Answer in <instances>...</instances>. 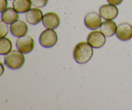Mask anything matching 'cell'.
Masks as SVG:
<instances>
[{
	"instance_id": "obj_15",
	"label": "cell",
	"mask_w": 132,
	"mask_h": 110,
	"mask_svg": "<svg viewBox=\"0 0 132 110\" xmlns=\"http://www.w3.org/2000/svg\"><path fill=\"white\" fill-rule=\"evenodd\" d=\"M12 48V41L6 38H1L0 39V54L6 55L10 53Z\"/></svg>"
},
{
	"instance_id": "obj_2",
	"label": "cell",
	"mask_w": 132,
	"mask_h": 110,
	"mask_svg": "<svg viewBox=\"0 0 132 110\" xmlns=\"http://www.w3.org/2000/svg\"><path fill=\"white\" fill-rule=\"evenodd\" d=\"M25 62L23 53L19 50H11L4 58L5 64L9 68L12 70H17L21 68Z\"/></svg>"
},
{
	"instance_id": "obj_20",
	"label": "cell",
	"mask_w": 132,
	"mask_h": 110,
	"mask_svg": "<svg viewBox=\"0 0 132 110\" xmlns=\"http://www.w3.org/2000/svg\"><path fill=\"white\" fill-rule=\"evenodd\" d=\"M0 65H1V75H2L3 73V72H4V66H3V63H0Z\"/></svg>"
},
{
	"instance_id": "obj_14",
	"label": "cell",
	"mask_w": 132,
	"mask_h": 110,
	"mask_svg": "<svg viewBox=\"0 0 132 110\" xmlns=\"http://www.w3.org/2000/svg\"><path fill=\"white\" fill-rule=\"evenodd\" d=\"M13 8L20 14H24L32 9L30 0H14L12 3Z\"/></svg>"
},
{
	"instance_id": "obj_1",
	"label": "cell",
	"mask_w": 132,
	"mask_h": 110,
	"mask_svg": "<svg viewBox=\"0 0 132 110\" xmlns=\"http://www.w3.org/2000/svg\"><path fill=\"white\" fill-rule=\"evenodd\" d=\"M88 42L82 41L76 45L73 51V57L77 63L85 64L88 62L94 55V49Z\"/></svg>"
},
{
	"instance_id": "obj_7",
	"label": "cell",
	"mask_w": 132,
	"mask_h": 110,
	"mask_svg": "<svg viewBox=\"0 0 132 110\" xmlns=\"http://www.w3.org/2000/svg\"><path fill=\"white\" fill-rule=\"evenodd\" d=\"M99 14L105 20H113L119 14V9L116 5L105 4L99 9Z\"/></svg>"
},
{
	"instance_id": "obj_17",
	"label": "cell",
	"mask_w": 132,
	"mask_h": 110,
	"mask_svg": "<svg viewBox=\"0 0 132 110\" xmlns=\"http://www.w3.org/2000/svg\"><path fill=\"white\" fill-rule=\"evenodd\" d=\"M32 5L37 8H43L47 5L48 0H30Z\"/></svg>"
},
{
	"instance_id": "obj_10",
	"label": "cell",
	"mask_w": 132,
	"mask_h": 110,
	"mask_svg": "<svg viewBox=\"0 0 132 110\" xmlns=\"http://www.w3.org/2000/svg\"><path fill=\"white\" fill-rule=\"evenodd\" d=\"M10 31L13 36L19 38L27 34L28 31V27L23 21L18 19L11 24Z\"/></svg>"
},
{
	"instance_id": "obj_4",
	"label": "cell",
	"mask_w": 132,
	"mask_h": 110,
	"mask_svg": "<svg viewBox=\"0 0 132 110\" xmlns=\"http://www.w3.org/2000/svg\"><path fill=\"white\" fill-rule=\"evenodd\" d=\"M16 48L23 54H28L34 48V41L29 36H23L18 38L16 41Z\"/></svg>"
},
{
	"instance_id": "obj_16",
	"label": "cell",
	"mask_w": 132,
	"mask_h": 110,
	"mask_svg": "<svg viewBox=\"0 0 132 110\" xmlns=\"http://www.w3.org/2000/svg\"><path fill=\"white\" fill-rule=\"evenodd\" d=\"M9 31V26L7 23L3 20L0 21V37L4 38L8 34Z\"/></svg>"
},
{
	"instance_id": "obj_12",
	"label": "cell",
	"mask_w": 132,
	"mask_h": 110,
	"mask_svg": "<svg viewBox=\"0 0 132 110\" xmlns=\"http://www.w3.org/2000/svg\"><path fill=\"white\" fill-rule=\"evenodd\" d=\"M1 20L8 25L12 24L19 19V13L14 8H7L3 12H1Z\"/></svg>"
},
{
	"instance_id": "obj_13",
	"label": "cell",
	"mask_w": 132,
	"mask_h": 110,
	"mask_svg": "<svg viewBox=\"0 0 132 110\" xmlns=\"http://www.w3.org/2000/svg\"><path fill=\"white\" fill-rule=\"evenodd\" d=\"M117 26L113 20H106L102 23L100 30L106 37H111L116 33Z\"/></svg>"
},
{
	"instance_id": "obj_19",
	"label": "cell",
	"mask_w": 132,
	"mask_h": 110,
	"mask_svg": "<svg viewBox=\"0 0 132 110\" xmlns=\"http://www.w3.org/2000/svg\"><path fill=\"white\" fill-rule=\"evenodd\" d=\"M123 1L124 0H107L108 3L111 4V5H116V6L121 5Z\"/></svg>"
},
{
	"instance_id": "obj_18",
	"label": "cell",
	"mask_w": 132,
	"mask_h": 110,
	"mask_svg": "<svg viewBox=\"0 0 132 110\" xmlns=\"http://www.w3.org/2000/svg\"><path fill=\"white\" fill-rule=\"evenodd\" d=\"M8 1L7 0H0V12H3L4 10L7 9Z\"/></svg>"
},
{
	"instance_id": "obj_3",
	"label": "cell",
	"mask_w": 132,
	"mask_h": 110,
	"mask_svg": "<svg viewBox=\"0 0 132 110\" xmlns=\"http://www.w3.org/2000/svg\"><path fill=\"white\" fill-rule=\"evenodd\" d=\"M58 36L57 32L54 29L45 30L41 32L39 36V43L45 48H51L57 43Z\"/></svg>"
},
{
	"instance_id": "obj_9",
	"label": "cell",
	"mask_w": 132,
	"mask_h": 110,
	"mask_svg": "<svg viewBox=\"0 0 132 110\" xmlns=\"http://www.w3.org/2000/svg\"><path fill=\"white\" fill-rule=\"evenodd\" d=\"M42 22L45 28L55 29L60 24V18L56 13L50 12L43 16Z\"/></svg>"
},
{
	"instance_id": "obj_8",
	"label": "cell",
	"mask_w": 132,
	"mask_h": 110,
	"mask_svg": "<svg viewBox=\"0 0 132 110\" xmlns=\"http://www.w3.org/2000/svg\"><path fill=\"white\" fill-rule=\"evenodd\" d=\"M116 36L119 40L126 41L132 38V25L128 23H121L117 27Z\"/></svg>"
},
{
	"instance_id": "obj_5",
	"label": "cell",
	"mask_w": 132,
	"mask_h": 110,
	"mask_svg": "<svg viewBox=\"0 0 132 110\" xmlns=\"http://www.w3.org/2000/svg\"><path fill=\"white\" fill-rule=\"evenodd\" d=\"M85 25L88 29L94 31L97 29L101 26L102 17L100 14L95 12H89L85 16L84 19Z\"/></svg>"
},
{
	"instance_id": "obj_6",
	"label": "cell",
	"mask_w": 132,
	"mask_h": 110,
	"mask_svg": "<svg viewBox=\"0 0 132 110\" xmlns=\"http://www.w3.org/2000/svg\"><path fill=\"white\" fill-rule=\"evenodd\" d=\"M106 36L101 31H94L90 32L87 38V41L95 49L101 48L105 45Z\"/></svg>"
},
{
	"instance_id": "obj_11",
	"label": "cell",
	"mask_w": 132,
	"mask_h": 110,
	"mask_svg": "<svg viewBox=\"0 0 132 110\" xmlns=\"http://www.w3.org/2000/svg\"><path fill=\"white\" fill-rule=\"evenodd\" d=\"M43 13L37 7L31 9L26 13V19L27 22L32 25L39 24L43 18Z\"/></svg>"
}]
</instances>
